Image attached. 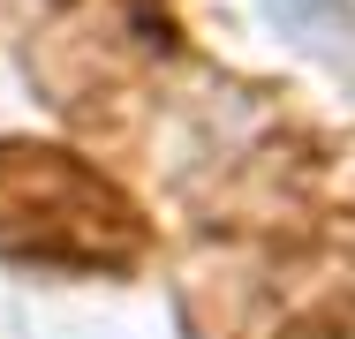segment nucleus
<instances>
[{
	"instance_id": "nucleus-1",
	"label": "nucleus",
	"mask_w": 355,
	"mask_h": 339,
	"mask_svg": "<svg viewBox=\"0 0 355 339\" xmlns=\"http://www.w3.org/2000/svg\"><path fill=\"white\" fill-rule=\"evenodd\" d=\"M144 249V211L114 174L61 143L0 136V257L38 271H121Z\"/></svg>"
}]
</instances>
